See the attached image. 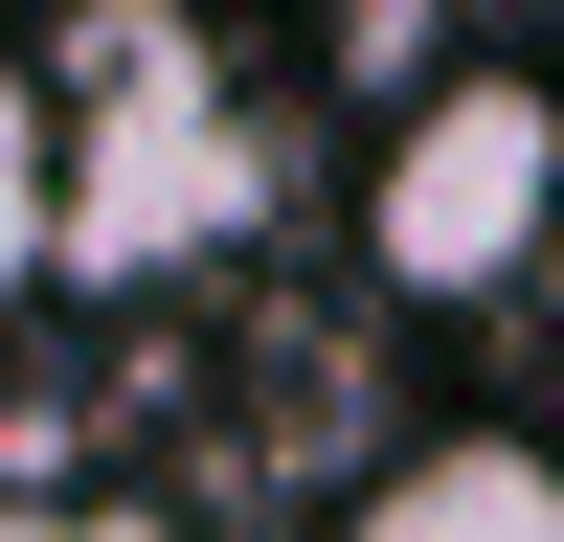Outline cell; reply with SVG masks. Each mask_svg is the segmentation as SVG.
<instances>
[{
  "label": "cell",
  "instance_id": "obj_1",
  "mask_svg": "<svg viewBox=\"0 0 564 542\" xmlns=\"http://www.w3.org/2000/svg\"><path fill=\"white\" fill-rule=\"evenodd\" d=\"M249 226V68L204 23H113L68 68V181H45V271L68 294H159Z\"/></svg>",
  "mask_w": 564,
  "mask_h": 542
},
{
  "label": "cell",
  "instance_id": "obj_2",
  "mask_svg": "<svg viewBox=\"0 0 564 542\" xmlns=\"http://www.w3.org/2000/svg\"><path fill=\"white\" fill-rule=\"evenodd\" d=\"M564 249V68H520V45H475V68H430L384 113V159H361V271L430 316L520 294V271Z\"/></svg>",
  "mask_w": 564,
  "mask_h": 542
},
{
  "label": "cell",
  "instance_id": "obj_3",
  "mask_svg": "<svg viewBox=\"0 0 564 542\" xmlns=\"http://www.w3.org/2000/svg\"><path fill=\"white\" fill-rule=\"evenodd\" d=\"M339 542H564V452H520V430H430V452H384V475L339 497Z\"/></svg>",
  "mask_w": 564,
  "mask_h": 542
},
{
  "label": "cell",
  "instance_id": "obj_4",
  "mask_svg": "<svg viewBox=\"0 0 564 542\" xmlns=\"http://www.w3.org/2000/svg\"><path fill=\"white\" fill-rule=\"evenodd\" d=\"M45 181H68V90H45L23 45H0V294L45 271Z\"/></svg>",
  "mask_w": 564,
  "mask_h": 542
},
{
  "label": "cell",
  "instance_id": "obj_5",
  "mask_svg": "<svg viewBox=\"0 0 564 542\" xmlns=\"http://www.w3.org/2000/svg\"><path fill=\"white\" fill-rule=\"evenodd\" d=\"M0 542H204V520H159V497H0Z\"/></svg>",
  "mask_w": 564,
  "mask_h": 542
}]
</instances>
